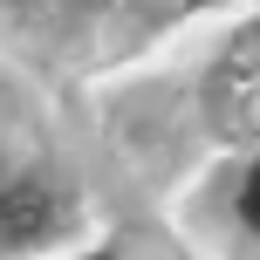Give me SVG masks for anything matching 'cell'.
<instances>
[{"label":"cell","instance_id":"1","mask_svg":"<svg viewBox=\"0 0 260 260\" xmlns=\"http://www.w3.org/2000/svg\"><path fill=\"white\" fill-rule=\"evenodd\" d=\"M41 226H48V199H41L35 185H21V192L0 199V233L7 240H35Z\"/></svg>","mask_w":260,"mask_h":260},{"label":"cell","instance_id":"2","mask_svg":"<svg viewBox=\"0 0 260 260\" xmlns=\"http://www.w3.org/2000/svg\"><path fill=\"white\" fill-rule=\"evenodd\" d=\"M240 212H247V226H260V165L247 171V192H240Z\"/></svg>","mask_w":260,"mask_h":260}]
</instances>
